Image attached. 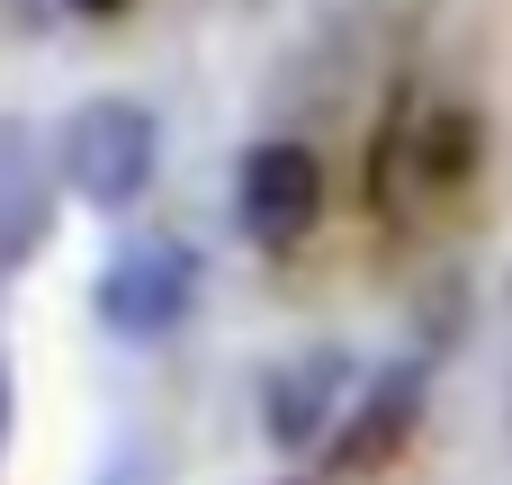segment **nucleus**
Returning a JSON list of instances; mask_svg holds the SVG:
<instances>
[{
	"label": "nucleus",
	"mask_w": 512,
	"mask_h": 485,
	"mask_svg": "<svg viewBox=\"0 0 512 485\" xmlns=\"http://www.w3.org/2000/svg\"><path fill=\"white\" fill-rule=\"evenodd\" d=\"M54 171H63V189H72L81 207L117 216V207H135V198L153 189V171H162V117H153L144 99H81V108L63 117Z\"/></svg>",
	"instance_id": "nucleus-1"
},
{
	"label": "nucleus",
	"mask_w": 512,
	"mask_h": 485,
	"mask_svg": "<svg viewBox=\"0 0 512 485\" xmlns=\"http://www.w3.org/2000/svg\"><path fill=\"white\" fill-rule=\"evenodd\" d=\"M90 306H99V324H108L117 342H162V333L198 306V252H189L180 234H135V243H117V261L99 270Z\"/></svg>",
	"instance_id": "nucleus-2"
},
{
	"label": "nucleus",
	"mask_w": 512,
	"mask_h": 485,
	"mask_svg": "<svg viewBox=\"0 0 512 485\" xmlns=\"http://www.w3.org/2000/svg\"><path fill=\"white\" fill-rule=\"evenodd\" d=\"M234 225L261 252H297L324 225V162H315V144H297V135L252 144L234 162Z\"/></svg>",
	"instance_id": "nucleus-3"
},
{
	"label": "nucleus",
	"mask_w": 512,
	"mask_h": 485,
	"mask_svg": "<svg viewBox=\"0 0 512 485\" xmlns=\"http://www.w3.org/2000/svg\"><path fill=\"white\" fill-rule=\"evenodd\" d=\"M342 396H351V351L342 342H315V351H297V360H279L270 378H261V432L279 441V450H315V441H333L342 423Z\"/></svg>",
	"instance_id": "nucleus-4"
},
{
	"label": "nucleus",
	"mask_w": 512,
	"mask_h": 485,
	"mask_svg": "<svg viewBox=\"0 0 512 485\" xmlns=\"http://www.w3.org/2000/svg\"><path fill=\"white\" fill-rule=\"evenodd\" d=\"M423 396H432L423 360L378 369V378L360 387V405L342 414V432H333V468H342V477H378V468H396L405 441H414V423H423Z\"/></svg>",
	"instance_id": "nucleus-5"
},
{
	"label": "nucleus",
	"mask_w": 512,
	"mask_h": 485,
	"mask_svg": "<svg viewBox=\"0 0 512 485\" xmlns=\"http://www.w3.org/2000/svg\"><path fill=\"white\" fill-rule=\"evenodd\" d=\"M45 225H54V180H45V144H36V126H0V279H18L27 261H36V243H45Z\"/></svg>",
	"instance_id": "nucleus-6"
},
{
	"label": "nucleus",
	"mask_w": 512,
	"mask_h": 485,
	"mask_svg": "<svg viewBox=\"0 0 512 485\" xmlns=\"http://www.w3.org/2000/svg\"><path fill=\"white\" fill-rule=\"evenodd\" d=\"M477 153H486L477 108H459V99L423 108V126H414V171H423V189H468V180H477Z\"/></svg>",
	"instance_id": "nucleus-7"
},
{
	"label": "nucleus",
	"mask_w": 512,
	"mask_h": 485,
	"mask_svg": "<svg viewBox=\"0 0 512 485\" xmlns=\"http://www.w3.org/2000/svg\"><path fill=\"white\" fill-rule=\"evenodd\" d=\"M72 9H81V18H117L126 0H72Z\"/></svg>",
	"instance_id": "nucleus-8"
},
{
	"label": "nucleus",
	"mask_w": 512,
	"mask_h": 485,
	"mask_svg": "<svg viewBox=\"0 0 512 485\" xmlns=\"http://www.w3.org/2000/svg\"><path fill=\"white\" fill-rule=\"evenodd\" d=\"M0 441H9V369H0Z\"/></svg>",
	"instance_id": "nucleus-9"
}]
</instances>
